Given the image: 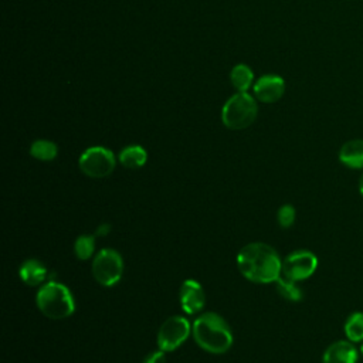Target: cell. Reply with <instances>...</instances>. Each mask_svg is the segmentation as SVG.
<instances>
[{
    "mask_svg": "<svg viewBox=\"0 0 363 363\" xmlns=\"http://www.w3.org/2000/svg\"><path fill=\"white\" fill-rule=\"evenodd\" d=\"M275 285H277V291L278 294L289 301V302H299L302 298H303V294H302V289L299 288L298 282L281 275L277 281H275Z\"/></svg>",
    "mask_w": 363,
    "mask_h": 363,
    "instance_id": "16",
    "label": "cell"
},
{
    "mask_svg": "<svg viewBox=\"0 0 363 363\" xmlns=\"http://www.w3.org/2000/svg\"><path fill=\"white\" fill-rule=\"evenodd\" d=\"M343 332L347 340L352 343H362L363 342V312L354 311L352 312L343 325Z\"/></svg>",
    "mask_w": 363,
    "mask_h": 363,
    "instance_id": "15",
    "label": "cell"
},
{
    "mask_svg": "<svg viewBox=\"0 0 363 363\" xmlns=\"http://www.w3.org/2000/svg\"><path fill=\"white\" fill-rule=\"evenodd\" d=\"M296 218V211L292 204H284L279 207L277 213V220L281 228H289L295 223Z\"/></svg>",
    "mask_w": 363,
    "mask_h": 363,
    "instance_id": "20",
    "label": "cell"
},
{
    "mask_svg": "<svg viewBox=\"0 0 363 363\" xmlns=\"http://www.w3.org/2000/svg\"><path fill=\"white\" fill-rule=\"evenodd\" d=\"M146 160H147V153L139 145L126 146L119 153L121 164L128 169H139L146 163Z\"/></svg>",
    "mask_w": 363,
    "mask_h": 363,
    "instance_id": "14",
    "label": "cell"
},
{
    "mask_svg": "<svg viewBox=\"0 0 363 363\" xmlns=\"http://www.w3.org/2000/svg\"><path fill=\"white\" fill-rule=\"evenodd\" d=\"M359 352H360V356L363 357V342L360 343V346H359Z\"/></svg>",
    "mask_w": 363,
    "mask_h": 363,
    "instance_id": "24",
    "label": "cell"
},
{
    "mask_svg": "<svg viewBox=\"0 0 363 363\" xmlns=\"http://www.w3.org/2000/svg\"><path fill=\"white\" fill-rule=\"evenodd\" d=\"M193 337L206 352L221 354L233 345V333L228 323L214 312H206L193 322Z\"/></svg>",
    "mask_w": 363,
    "mask_h": 363,
    "instance_id": "2",
    "label": "cell"
},
{
    "mask_svg": "<svg viewBox=\"0 0 363 363\" xmlns=\"http://www.w3.org/2000/svg\"><path fill=\"white\" fill-rule=\"evenodd\" d=\"M359 193H360V196L363 199V173H362V176L359 179Z\"/></svg>",
    "mask_w": 363,
    "mask_h": 363,
    "instance_id": "23",
    "label": "cell"
},
{
    "mask_svg": "<svg viewBox=\"0 0 363 363\" xmlns=\"http://www.w3.org/2000/svg\"><path fill=\"white\" fill-rule=\"evenodd\" d=\"M18 277L26 285L37 286L48 278V269L40 259L30 258L21 264L18 269Z\"/></svg>",
    "mask_w": 363,
    "mask_h": 363,
    "instance_id": "13",
    "label": "cell"
},
{
    "mask_svg": "<svg viewBox=\"0 0 363 363\" xmlns=\"http://www.w3.org/2000/svg\"><path fill=\"white\" fill-rule=\"evenodd\" d=\"M255 96L265 104H274L279 101L285 92V82L278 75H264L254 85Z\"/></svg>",
    "mask_w": 363,
    "mask_h": 363,
    "instance_id": "11",
    "label": "cell"
},
{
    "mask_svg": "<svg viewBox=\"0 0 363 363\" xmlns=\"http://www.w3.org/2000/svg\"><path fill=\"white\" fill-rule=\"evenodd\" d=\"M339 162L353 170H363V139H350L339 149Z\"/></svg>",
    "mask_w": 363,
    "mask_h": 363,
    "instance_id": "12",
    "label": "cell"
},
{
    "mask_svg": "<svg viewBox=\"0 0 363 363\" xmlns=\"http://www.w3.org/2000/svg\"><path fill=\"white\" fill-rule=\"evenodd\" d=\"M318 268V258L309 250H296L286 255L282 261L284 277L299 282L311 278Z\"/></svg>",
    "mask_w": 363,
    "mask_h": 363,
    "instance_id": "8",
    "label": "cell"
},
{
    "mask_svg": "<svg viewBox=\"0 0 363 363\" xmlns=\"http://www.w3.org/2000/svg\"><path fill=\"white\" fill-rule=\"evenodd\" d=\"M109 231H111V225H109V224H106V223H102V224H99V225L96 227V230H95V235H98V237H104V235H106Z\"/></svg>",
    "mask_w": 363,
    "mask_h": 363,
    "instance_id": "22",
    "label": "cell"
},
{
    "mask_svg": "<svg viewBox=\"0 0 363 363\" xmlns=\"http://www.w3.org/2000/svg\"><path fill=\"white\" fill-rule=\"evenodd\" d=\"M58 153V147L54 142L45 140V139H38L31 143L30 146V155L41 162H50L55 159Z\"/></svg>",
    "mask_w": 363,
    "mask_h": 363,
    "instance_id": "17",
    "label": "cell"
},
{
    "mask_svg": "<svg viewBox=\"0 0 363 363\" xmlns=\"http://www.w3.org/2000/svg\"><path fill=\"white\" fill-rule=\"evenodd\" d=\"M92 275L102 286L116 285L123 274V259L116 250L104 248L92 259Z\"/></svg>",
    "mask_w": 363,
    "mask_h": 363,
    "instance_id": "5",
    "label": "cell"
},
{
    "mask_svg": "<svg viewBox=\"0 0 363 363\" xmlns=\"http://www.w3.org/2000/svg\"><path fill=\"white\" fill-rule=\"evenodd\" d=\"M142 363H166V354L163 350L152 352L142 360Z\"/></svg>",
    "mask_w": 363,
    "mask_h": 363,
    "instance_id": "21",
    "label": "cell"
},
{
    "mask_svg": "<svg viewBox=\"0 0 363 363\" xmlns=\"http://www.w3.org/2000/svg\"><path fill=\"white\" fill-rule=\"evenodd\" d=\"M179 301L182 309L187 315H193L200 312L206 305V295L201 285L194 279H186L179 292Z\"/></svg>",
    "mask_w": 363,
    "mask_h": 363,
    "instance_id": "9",
    "label": "cell"
},
{
    "mask_svg": "<svg viewBox=\"0 0 363 363\" xmlns=\"http://www.w3.org/2000/svg\"><path fill=\"white\" fill-rule=\"evenodd\" d=\"M191 330L190 322L182 315L167 318L157 332V346L163 352H173L180 347Z\"/></svg>",
    "mask_w": 363,
    "mask_h": 363,
    "instance_id": "7",
    "label": "cell"
},
{
    "mask_svg": "<svg viewBox=\"0 0 363 363\" xmlns=\"http://www.w3.org/2000/svg\"><path fill=\"white\" fill-rule=\"evenodd\" d=\"M359 357L360 352L354 343L347 339H340L325 349L322 363H357Z\"/></svg>",
    "mask_w": 363,
    "mask_h": 363,
    "instance_id": "10",
    "label": "cell"
},
{
    "mask_svg": "<svg viewBox=\"0 0 363 363\" xmlns=\"http://www.w3.org/2000/svg\"><path fill=\"white\" fill-rule=\"evenodd\" d=\"M95 250V235L82 234L74 242V252L75 257L81 261H86L94 255Z\"/></svg>",
    "mask_w": 363,
    "mask_h": 363,
    "instance_id": "19",
    "label": "cell"
},
{
    "mask_svg": "<svg viewBox=\"0 0 363 363\" xmlns=\"http://www.w3.org/2000/svg\"><path fill=\"white\" fill-rule=\"evenodd\" d=\"M257 104L254 98L245 92L233 95L223 106L221 121L225 128L241 130L252 125L257 118Z\"/></svg>",
    "mask_w": 363,
    "mask_h": 363,
    "instance_id": "4",
    "label": "cell"
},
{
    "mask_svg": "<svg viewBox=\"0 0 363 363\" xmlns=\"http://www.w3.org/2000/svg\"><path fill=\"white\" fill-rule=\"evenodd\" d=\"M231 84L238 92H245L252 82V71L245 64H238L231 69Z\"/></svg>",
    "mask_w": 363,
    "mask_h": 363,
    "instance_id": "18",
    "label": "cell"
},
{
    "mask_svg": "<svg viewBox=\"0 0 363 363\" xmlns=\"http://www.w3.org/2000/svg\"><path fill=\"white\" fill-rule=\"evenodd\" d=\"M40 312L50 319H65L75 311V302L71 291L57 281L45 282L35 295Z\"/></svg>",
    "mask_w": 363,
    "mask_h": 363,
    "instance_id": "3",
    "label": "cell"
},
{
    "mask_svg": "<svg viewBox=\"0 0 363 363\" xmlns=\"http://www.w3.org/2000/svg\"><path fill=\"white\" fill-rule=\"evenodd\" d=\"M237 267L244 278L255 284L275 282L282 274L278 252L265 242H250L237 254Z\"/></svg>",
    "mask_w": 363,
    "mask_h": 363,
    "instance_id": "1",
    "label": "cell"
},
{
    "mask_svg": "<svg viewBox=\"0 0 363 363\" xmlns=\"http://www.w3.org/2000/svg\"><path fill=\"white\" fill-rule=\"evenodd\" d=\"M113 153L104 146H92L82 152L78 160L81 172L92 179L108 177L115 169Z\"/></svg>",
    "mask_w": 363,
    "mask_h": 363,
    "instance_id": "6",
    "label": "cell"
}]
</instances>
